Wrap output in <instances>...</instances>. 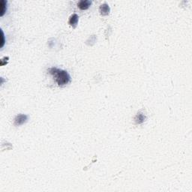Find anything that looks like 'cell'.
Here are the masks:
<instances>
[{
    "mask_svg": "<svg viewBox=\"0 0 192 192\" xmlns=\"http://www.w3.org/2000/svg\"><path fill=\"white\" fill-rule=\"evenodd\" d=\"M49 72L56 77V80L59 86H65L71 81V77L67 71L52 68L49 70Z\"/></svg>",
    "mask_w": 192,
    "mask_h": 192,
    "instance_id": "1",
    "label": "cell"
},
{
    "mask_svg": "<svg viewBox=\"0 0 192 192\" xmlns=\"http://www.w3.org/2000/svg\"><path fill=\"white\" fill-rule=\"evenodd\" d=\"M28 119V116L24 114H20L15 117L14 119V125L17 126H20L21 125L24 124Z\"/></svg>",
    "mask_w": 192,
    "mask_h": 192,
    "instance_id": "2",
    "label": "cell"
},
{
    "mask_svg": "<svg viewBox=\"0 0 192 192\" xmlns=\"http://www.w3.org/2000/svg\"><path fill=\"white\" fill-rule=\"evenodd\" d=\"M91 4H92V2L89 0H81L77 3V6L81 10H86L89 8Z\"/></svg>",
    "mask_w": 192,
    "mask_h": 192,
    "instance_id": "3",
    "label": "cell"
},
{
    "mask_svg": "<svg viewBox=\"0 0 192 192\" xmlns=\"http://www.w3.org/2000/svg\"><path fill=\"white\" fill-rule=\"evenodd\" d=\"M99 11L102 15L105 16V15H108V14H110V8L107 3H104L102 4V6H100Z\"/></svg>",
    "mask_w": 192,
    "mask_h": 192,
    "instance_id": "4",
    "label": "cell"
},
{
    "mask_svg": "<svg viewBox=\"0 0 192 192\" xmlns=\"http://www.w3.org/2000/svg\"><path fill=\"white\" fill-rule=\"evenodd\" d=\"M78 15L76 14H73L70 17L69 20H68V23H69L70 26H71L72 27H76L77 25V23H78Z\"/></svg>",
    "mask_w": 192,
    "mask_h": 192,
    "instance_id": "5",
    "label": "cell"
},
{
    "mask_svg": "<svg viewBox=\"0 0 192 192\" xmlns=\"http://www.w3.org/2000/svg\"><path fill=\"white\" fill-rule=\"evenodd\" d=\"M146 119V116L142 113H138L136 115L135 118H134V120H135V122L137 124H142L143 122H144Z\"/></svg>",
    "mask_w": 192,
    "mask_h": 192,
    "instance_id": "6",
    "label": "cell"
},
{
    "mask_svg": "<svg viewBox=\"0 0 192 192\" xmlns=\"http://www.w3.org/2000/svg\"><path fill=\"white\" fill-rule=\"evenodd\" d=\"M7 5V2H6V1H4V0H2V2H1V16H2L4 14H5V12H6V6Z\"/></svg>",
    "mask_w": 192,
    "mask_h": 192,
    "instance_id": "7",
    "label": "cell"
}]
</instances>
